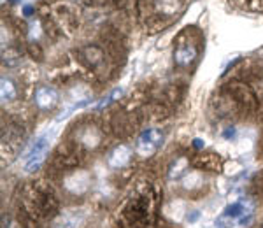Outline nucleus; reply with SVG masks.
Masks as SVG:
<instances>
[{"label": "nucleus", "mask_w": 263, "mask_h": 228, "mask_svg": "<svg viewBox=\"0 0 263 228\" xmlns=\"http://www.w3.org/2000/svg\"><path fill=\"white\" fill-rule=\"evenodd\" d=\"M198 167H203L205 170H218L219 163H218V156L216 155H205L202 158V163H197Z\"/></svg>", "instance_id": "nucleus-11"}, {"label": "nucleus", "mask_w": 263, "mask_h": 228, "mask_svg": "<svg viewBox=\"0 0 263 228\" xmlns=\"http://www.w3.org/2000/svg\"><path fill=\"white\" fill-rule=\"evenodd\" d=\"M121 95H123V90H121V88H116V90H112L111 93H109L107 97H104V99H102V102L97 104V109H104V107H107V105H111L116 99H120Z\"/></svg>", "instance_id": "nucleus-12"}, {"label": "nucleus", "mask_w": 263, "mask_h": 228, "mask_svg": "<svg viewBox=\"0 0 263 228\" xmlns=\"http://www.w3.org/2000/svg\"><path fill=\"white\" fill-rule=\"evenodd\" d=\"M163 144V134L158 128H147L139 135L137 144H135V153L141 158H149L160 149Z\"/></svg>", "instance_id": "nucleus-1"}, {"label": "nucleus", "mask_w": 263, "mask_h": 228, "mask_svg": "<svg viewBox=\"0 0 263 228\" xmlns=\"http://www.w3.org/2000/svg\"><path fill=\"white\" fill-rule=\"evenodd\" d=\"M0 97H2L4 102H9V100H14L16 99V86L12 84V81L9 79L2 78V81H0Z\"/></svg>", "instance_id": "nucleus-8"}, {"label": "nucleus", "mask_w": 263, "mask_h": 228, "mask_svg": "<svg viewBox=\"0 0 263 228\" xmlns=\"http://www.w3.org/2000/svg\"><path fill=\"white\" fill-rule=\"evenodd\" d=\"M197 54H198V49L195 48L193 44H181L179 48L176 49V53H174V60H176V63L179 67H186L192 62H195Z\"/></svg>", "instance_id": "nucleus-6"}, {"label": "nucleus", "mask_w": 263, "mask_h": 228, "mask_svg": "<svg viewBox=\"0 0 263 228\" xmlns=\"http://www.w3.org/2000/svg\"><path fill=\"white\" fill-rule=\"evenodd\" d=\"M130 158H132V149L128 146L120 144L118 147H114L111 153H109L107 162L112 168H123L126 163L130 162Z\"/></svg>", "instance_id": "nucleus-5"}, {"label": "nucleus", "mask_w": 263, "mask_h": 228, "mask_svg": "<svg viewBox=\"0 0 263 228\" xmlns=\"http://www.w3.org/2000/svg\"><path fill=\"white\" fill-rule=\"evenodd\" d=\"M93 134H99L97 132L93 126H88V128H84L83 130V134H81V144H84V146H88V147H95L97 144H99V141L100 139H93Z\"/></svg>", "instance_id": "nucleus-10"}, {"label": "nucleus", "mask_w": 263, "mask_h": 228, "mask_svg": "<svg viewBox=\"0 0 263 228\" xmlns=\"http://www.w3.org/2000/svg\"><path fill=\"white\" fill-rule=\"evenodd\" d=\"M58 100H60L58 91L51 86H39L35 90V95H33V102H35L37 107L42 109V111L53 109L54 105L58 104Z\"/></svg>", "instance_id": "nucleus-4"}, {"label": "nucleus", "mask_w": 263, "mask_h": 228, "mask_svg": "<svg viewBox=\"0 0 263 228\" xmlns=\"http://www.w3.org/2000/svg\"><path fill=\"white\" fill-rule=\"evenodd\" d=\"M32 204H33V211H35L39 216L49 218V216H53L54 213H58L57 197L51 192H46V189H37L35 195L32 198Z\"/></svg>", "instance_id": "nucleus-3"}, {"label": "nucleus", "mask_w": 263, "mask_h": 228, "mask_svg": "<svg viewBox=\"0 0 263 228\" xmlns=\"http://www.w3.org/2000/svg\"><path fill=\"white\" fill-rule=\"evenodd\" d=\"M23 14L27 16V18H30L33 14V7L32 6H23Z\"/></svg>", "instance_id": "nucleus-16"}, {"label": "nucleus", "mask_w": 263, "mask_h": 228, "mask_svg": "<svg viewBox=\"0 0 263 228\" xmlns=\"http://www.w3.org/2000/svg\"><path fill=\"white\" fill-rule=\"evenodd\" d=\"M48 149H49V139L48 137L37 139L30 146V149L27 151V155H25V170L27 172L37 170L42 165V162H44Z\"/></svg>", "instance_id": "nucleus-2"}, {"label": "nucleus", "mask_w": 263, "mask_h": 228, "mask_svg": "<svg viewBox=\"0 0 263 228\" xmlns=\"http://www.w3.org/2000/svg\"><path fill=\"white\" fill-rule=\"evenodd\" d=\"M11 4H18V2H21V0H9Z\"/></svg>", "instance_id": "nucleus-19"}, {"label": "nucleus", "mask_w": 263, "mask_h": 228, "mask_svg": "<svg viewBox=\"0 0 263 228\" xmlns=\"http://www.w3.org/2000/svg\"><path fill=\"white\" fill-rule=\"evenodd\" d=\"M74 225H76V221H72L69 218H62L60 221L54 223L53 228H74Z\"/></svg>", "instance_id": "nucleus-14"}, {"label": "nucleus", "mask_w": 263, "mask_h": 228, "mask_svg": "<svg viewBox=\"0 0 263 228\" xmlns=\"http://www.w3.org/2000/svg\"><path fill=\"white\" fill-rule=\"evenodd\" d=\"M216 228H233V219L228 216H223L216 219Z\"/></svg>", "instance_id": "nucleus-13"}, {"label": "nucleus", "mask_w": 263, "mask_h": 228, "mask_svg": "<svg viewBox=\"0 0 263 228\" xmlns=\"http://www.w3.org/2000/svg\"><path fill=\"white\" fill-rule=\"evenodd\" d=\"M198 216H200V214H198L197 211H193L192 214H188V221H192V223H193V221H197Z\"/></svg>", "instance_id": "nucleus-18"}, {"label": "nucleus", "mask_w": 263, "mask_h": 228, "mask_svg": "<svg viewBox=\"0 0 263 228\" xmlns=\"http://www.w3.org/2000/svg\"><path fill=\"white\" fill-rule=\"evenodd\" d=\"M83 54L90 65H99V63L102 62V51L99 48H95V46H88V48H84Z\"/></svg>", "instance_id": "nucleus-9"}, {"label": "nucleus", "mask_w": 263, "mask_h": 228, "mask_svg": "<svg viewBox=\"0 0 263 228\" xmlns=\"http://www.w3.org/2000/svg\"><path fill=\"white\" fill-rule=\"evenodd\" d=\"M261 228H263V225H261Z\"/></svg>", "instance_id": "nucleus-20"}, {"label": "nucleus", "mask_w": 263, "mask_h": 228, "mask_svg": "<svg viewBox=\"0 0 263 228\" xmlns=\"http://www.w3.org/2000/svg\"><path fill=\"white\" fill-rule=\"evenodd\" d=\"M193 146L197 147V149H202V147L205 146V142H203L202 139H195V141H193Z\"/></svg>", "instance_id": "nucleus-17"}, {"label": "nucleus", "mask_w": 263, "mask_h": 228, "mask_svg": "<svg viewBox=\"0 0 263 228\" xmlns=\"http://www.w3.org/2000/svg\"><path fill=\"white\" fill-rule=\"evenodd\" d=\"M155 7L160 14L172 16L181 9V0H155Z\"/></svg>", "instance_id": "nucleus-7"}, {"label": "nucleus", "mask_w": 263, "mask_h": 228, "mask_svg": "<svg viewBox=\"0 0 263 228\" xmlns=\"http://www.w3.org/2000/svg\"><path fill=\"white\" fill-rule=\"evenodd\" d=\"M235 134H237V130L233 128V126H228V128L223 132V137L224 139H233V137H235Z\"/></svg>", "instance_id": "nucleus-15"}]
</instances>
